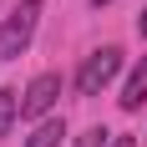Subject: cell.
Returning a JSON list of instances; mask_svg holds the SVG:
<instances>
[{
    "mask_svg": "<svg viewBox=\"0 0 147 147\" xmlns=\"http://www.w3.org/2000/svg\"><path fill=\"white\" fill-rule=\"evenodd\" d=\"M56 96H61V76L56 71H41L26 91H20V117H46V112L56 107Z\"/></svg>",
    "mask_w": 147,
    "mask_h": 147,
    "instance_id": "obj_3",
    "label": "cell"
},
{
    "mask_svg": "<svg viewBox=\"0 0 147 147\" xmlns=\"http://www.w3.org/2000/svg\"><path fill=\"white\" fill-rule=\"evenodd\" d=\"M36 20H41V0H20L5 20H0V61H15L36 36Z\"/></svg>",
    "mask_w": 147,
    "mask_h": 147,
    "instance_id": "obj_1",
    "label": "cell"
},
{
    "mask_svg": "<svg viewBox=\"0 0 147 147\" xmlns=\"http://www.w3.org/2000/svg\"><path fill=\"white\" fill-rule=\"evenodd\" d=\"M137 36H147V10H142V15H137Z\"/></svg>",
    "mask_w": 147,
    "mask_h": 147,
    "instance_id": "obj_9",
    "label": "cell"
},
{
    "mask_svg": "<svg viewBox=\"0 0 147 147\" xmlns=\"http://www.w3.org/2000/svg\"><path fill=\"white\" fill-rule=\"evenodd\" d=\"M91 5H96V10H102V5H112V0H91Z\"/></svg>",
    "mask_w": 147,
    "mask_h": 147,
    "instance_id": "obj_10",
    "label": "cell"
},
{
    "mask_svg": "<svg viewBox=\"0 0 147 147\" xmlns=\"http://www.w3.org/2000/svg\"><path fill=\"white\" fill-rule=\"evenodd\" d=\"M117 102H122V112H137V107L147 102V56L132 66V76H127V86H122V96H117Z\"/></svg>",
    "mask_w": 147,
    "mask_h": 147,
    "instance_id": "obj_4",
    "label": "cell"
},
{
    "mask_svg": "<svg viewBox=\"0 0 147 147\" xmlns=\"http://www.w3.org/2000/svg\"><path fill=\"white\" fill-rule=\"evenodd\" d=\"M20 122V96L0 86V137H10V127Z\"/></svg>",
    "mask_w": 147,
    "mask_h": 147,
    "instance_id": "obj_6",
    "label": "cell"
},
{
    "mask_svg": "<svg viewBox=\"0 0 147 147\" xmlns=\"http://www.w3.org/2000/svg\"><path fill=\"white\" fill-rule=\"evenodd\" d=\"M61 137H66V122H61V117H46L41 127L26 137V147H61Z\"/></svg>",
    "mask_w": 147,
    "mask_h": 147,
    "instance_id": "obj_5",
    "label": "cell"
},
{
    "mask_svg": "<svg viewBox=\"0 0 147 147\" xmlns=\"http://www.w3.org/2000/svg\"><path fill=\"white\" fill-rule=\"evenodd\" d=\"M122 71V51L117 46H102V51H91L81 61V71H76V91L81 96H102V86H112Z\"/></svg>",
    "mask_w": 147,
    "mask_h": 147,
    "instance_id": "obj_2",
    "label": "cell"
},
{
    "mask_svg": "<svg viewBox=\"0 0 147 147\" xmlns=\"http://www.w3.org/2000/svg\"><path fill=\"white\" fill-rule=\"evenodd\" d=\"M112 147H132V137H117V132H112Z\"/></svg>",
    "mask_w": 147,
    "mask_h": 147,
    "instance_id": "obj_8",
    "label": "cell"
},
{
    "mask_svg": "<svg viewBox=\"0 0 147 147\" xmlns=\"http://www.w3.org/2000/svg\"><path fill=\"white\" fill-rule=\"evenodd\" d=\"M76 147H112V132L107 127H86V132L76 137Z\"/></svg>",
    "mask_w": 147,
    "mask_h": 147,
    "instance_id": "obj_7",
    "label": "cell"
}]
</instances>
